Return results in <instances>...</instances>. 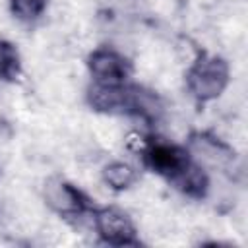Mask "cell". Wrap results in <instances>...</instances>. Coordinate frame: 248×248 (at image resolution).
<instances>
[{"instance_id": "cell-3", "label": "cell", "mask_w": 248, "mask_h": 248, "mask_svg": "<svg viewBox=\"0 0 248 248\" xmlns=\"http://www.w3.org/2000/svg\"><path fill=\"white\" fill-rule=\"evenodd\" d=\"M229 83V66L221 56L202 52L186 72V85L200 103L217 99Z\"/></svg>"}, {"instance_id": "cell-9", "label": "cell", "mask_w": 248, "mask_h": 248, "mask_svg": "<svg viewBox=\"0 0 248 248\" xmlns=\"http://www.w3.org/2000/svg\"><path fill=\"white\" fill-rule=\"evenodd\" d=\"M21 72V62L16 46L4 39H0V79L14 81Z\"/></svg>"}, {"instance_id": "cell-5", "label": "cell", "mask_w": 248, "mask_h": 248, "mask_svg": "<svg viewBox=\"0 0 248 248\" xmlns=\"http://www.w3.org/2000/svg\"><path fill=\"white\" fill-rule=\"evenodd\" d=\"M87 68L93 74L97 83L103 85H120L126 83V79L132 74V64L130 60L120 54L118 50L110 46H101L95 48L87 56Z\"/></svg>"}, {"instance_id": "cell-10", "label": "cell", "mask_w": 248, "mask_h": 248, "mask_svg": "<svg viewBox=\"0 0 248 248\" xmlns=\"http://www.w3.org/2000/svg\"><path fill=\"white\" fill-rule=\"evenodd\" d=\"M12 14L21 21H35L46 8V0H10Z\"/></svg>"}, {"instance_id": "cell-2", "label": "cell", "mask_w": 248, "mask_h": 248, "mask_svg": "<svg viewBox=\"0 0 248 248\" xmlns=\"http://www.w3.org/2000/svg\"><path fill=\"white\" fill-rule=\"evenodd\" d=\"M89 105L99 112L110 114H134L145 120H157L163 112V105L153 91L140 85H103L95 83L87 91Z\"/></svg>"}, {"instance_id": "cell-7", "label": "cell", "mask_w": 248, "mask_h": 248, "mask_svg": "<svg viewBox=\"0 0 248 248\" xmlns=\"http://www.w3.org/2000/svg\"><path fill=\"white\" fill-rule=\"evenodd\" d=\"M190 147L196 153L198 161L211 165V167H229L234 161V151L223 143L219 138L211 134H192Z\"/></svg>"}, {"instance_id": "cell-1", "label": "cell", "mask_w": 248, "mask_h": 248, "mask_svg": "<svg viewBox=\"0 0 248 248\" xmlns=\"http://www.w3.org/2000/svg\"><path fill=\"white\" fill-rule=\"evenodd\" d=\"M141 157L145 167L167 178L178 192L194 200L205 198L209 190V178L202 165L196 163L184 147L165 140H147L141 143Z\"/></svg>"}, {"instance_id": "cell-4", "label": "cell", "mask_w": 248, "mask_h": 248, "mask_svg": "<svg viewBox=\"0 0 248 248\" xmlns=\"http://www.w3.org/2000/svg\"><path fill=\"white\" fill-rule=\"evenodd\" d=\"M45 200L50 209L66 219H76L93 211L91 200L79 188L62 178H50L45 184Z\"/></svg>"}, {"instance_id": "cell-8", "label": "cell", "mask_w": 248, "mask_h": 248, "mask_svg": "<svg viewBox=\"0 0 248 248\" xmlns=\"http://www.w3.org/2000/svg\"><path fill=\"white\" fill-rule=\"evenodd\" d=\"M103 178L112 190H126L136 182V170L126 163H110L103 169Z\"/></svg>"}, {"instance_id": "cell-6", "label": "cell", "mask_w": 248, "mask_h": 248, "mask_svg": "<svg viewBox=\"0 0 248 248\" xmlns=\"http://www.w3.org/2000/svg\"><path fill=\"white\" fill-rule=\"evenodd\" d=\"M95 229L103 242L112 246H140L132 219L118 207H103L95 211Z\"/></svg>"}]
</instances>
